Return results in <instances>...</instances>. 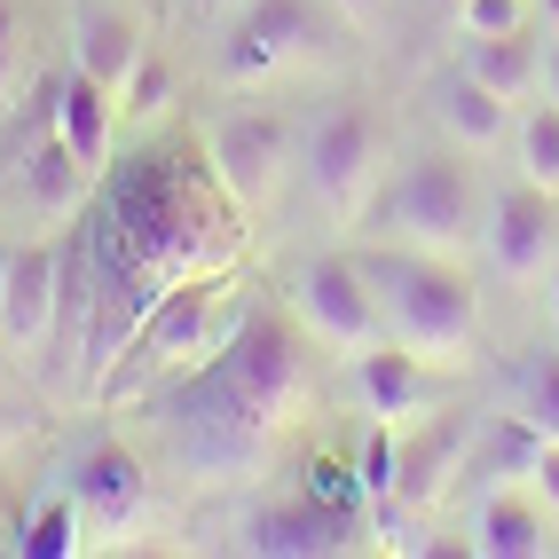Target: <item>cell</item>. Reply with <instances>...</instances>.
<instances>
[{"instance_id": "8", "label": "cell", "mask_w": 559, "mask_h": 559, "mask_svg": "<svg viewBox=\"0 0 559 559\" xmlns=\"http://www.w3.org/2000/svg\"><path fill=\"white\" fill-rule=\"evenodd\" d=\"M300 316L323 347H340V355H362V347H379L386 340V308H379V284L362 276V260H340V252H323L300 269Z\"/></svg>"}, {"instance_id": "6", "label": "cell", "mask_w": 559, "mask_h": 559, "mask_svg": "<svg viewBox=\"0 0 559 559\" xmlns=\"http://www.w3.org/2000/svg\"><path fill=\"white\" fill-rule=\"evenodd\" d=\"M292 158H300V134H292L284 110H229V119L213 127V181L237 213L269 205Z\"/></svg>"}, {"instance_id": "35", "label": "cell", "mask_w": 559, "mask_h": 559, "mask_svg": "<svg viewBox=\"0 0 559 559\" xmlns=\"http://www.w3.org/2000/svg\"><path fill=\"white\" fill-rule=\"evenodd\" d=\"M551 323H559V260H551Z\"/></svg>"}, {"instance_id": "7", "label": "cell", "mask_w": 559, "mask_h": 559, "mask_svg": "<svg viewBox=\"0 0 559 559\" xmlns=\"http://www.w3.org/2000/svg\"><path fill=\"white\" fill-rule=\"evenodd\" d=\"M221 300H229V276H190V284H174L166 300L142 316V331H134V362L142 370H190V362H205V355H221L229 347V331H221ZM119 355V362H127Z\"/></svg>"}, {"instance_id": "29", "label": "cell", "mask_w": 559, "mask_h": 559, "mask_svg": "<svg viewBox=\"0 0 559 559\" xmlns=\"http://www.w3.org/2000/svg\"><path fill=\"white\" fill-rule=\"evenodd\" d=\"M16 56H24V24H16V0H0V95L16 80Z\"/></svg>"}, {"instance_id": "3", "label": "cell", "mask_w": 559, "mask_h": 559, "mask_svg": "<svg viewBox=\"0 0 559 559\" xmlns=\"http://www.w3.org/2000/svg\"><path fill=\"white\" fill-rule=\"evenodd\" d=\"M213 379L260 433H276V426L300 418V402H308V355L276 316H252V323L229 331V347L213 355Z\"/></svg>"}, {"instance_id": "17", "label": "cell", "mask_w": 559, "mask_h": 559, "mask_svg": "<svg viewBox=\"0 0 559 559\" xmlns=\"http://www.w3.org/2000/svg\"><path fill=\"white\" fill-rule=\"evenodd\" d=\"M110 119H119V95H110L103 80H87V71L56 80V134H63V151L87 174L110 166Z\"/></svg>"}, {"instance_id": "11", "label": "cell", "mask_w": 559, "mask_h": 559, "mask_svg": "<svg viewBox=\"0 0 559 559\" xmlns=\"http://www.w3.org/2000/svg\"><path fill=\"white\" fill-rule=\"evenodd\" d=\"M308 0H252V9H237L229 40H221V80L229 87H260L276 80L284 63L308 56Z\"/></svg>"}, {"instance_id": "31", "label": "cell", "mask_w": 559, "mask_h": 559, "mask_svg": "<svg viewBox=\"0 0 559 559\" xmlns=\"http://www.w3.org/2000/svg\"><path fill=\"white\" fill-rule=\"evenodd\" d=\"M536 80H544V95H551V103H559V40H551V48H544V71H536Z\"/></svg>"}, {"instance_id": "1", "label": "cell", "mask_w": 559, "mask_h": 559, "mask_svg": "<svg viewBox=\"0 0 559 559\" xmlns=\"http://www.w3.org/2000/svg\"><path fill=\"white\" fill-rule=\"evenodd\" d=\"M95 213L142 252V269L158 276V292L229 269V252H237V221H229V205H221L174 151H134L119 174L103 181Z\"/></svg>"}, {"instance_id": "30", "label": "cell", "mask_w": 559, "mask_h": 559, "mask_svg": "<svg viewBox=\"0 0 559 559\" xmlns=\"http://www.w3.org/2000/svg\"><path fill=\"white\" fill-rule=\"evenodd\" d=\"M528 489H536V504L559 512V441H544V457H536V473H528Z\"/></svg>"}, {"instance_id": "14", "label": "cell", "mask_w": 559, "mask_h": 559, "mask_svg": "<svg viewBox=\"0 0 559 559\" xmlns=\"http://www.w3.org/2000/svg\"><path fill=\"white\" fill-rule=\"evenodd\" d=\"M355 394H362V409H370L379 426H402V418H418L426 402H441V379L426 370L418 347L379 340V347H362V355H355Z\"/></svg>"}, {"instance_id": "15", "label": "cell", "mask_w": 559, "mask_h": 559, "mask_svg": "<svg viewBox=\"0 0 559 559\" xmlns=\"http://www.w3.org/2000/svg\"><path fill=\"white\" fill-rule=\"evenodd\" d=\"M142 16L134 9H119V0H80L71 9V63L87 71V80H103L110 95L127 87V71L142 63Z\"/></svg>"}, {"instance_id": "16", "label": "cell", "mask_w": 559, "mask_h": 559, "mask_svg": "<svg viewBox=\"0 0 559 559\" xmlns=\"http://www.w3.org/2000/svg\"><path fill=\"white\" fill-rule=\"evenodd\" d=\"M457 465H465V426L457 418H433L418 433H402V450H394V504H433L441 480H450Z\"/></svg>"}, {"instance_id": "4", "label": "cell", "mask_w": 559, "mask_h": 559, "mask_svg": "<svg viewBox=\"0 0 559 559\" xmlns=\"http://www.w3.org/2000/svg\"><path fill=\"white\" fill-rule=\"evenodd\" d=\"M379 166H386V127H379V110H362V103L323 110L300 134V174H308L323 213H355L370 198V181H379Z\"/></svg>"}, {"instance_id": "32", "label": "cell", "mask_w": 559, "mask_h": 559, "mask_svg": "<svg viewBox=\"0 0 559 559\" xmlns=\"http://www.w3.org/2000/svg\"><path fill=\"white\" fill-rule=\"evenodd\" d=\"M205 16H237V9H252V0H198Z\"/></svg>"}, {"instance_id": "19", "label": "cell", "mask_w": 559, "mask_h": 559, "mask_svg": "<svg viewBox=\"0 0 559 559\" xmlns=\"http://www.w3.org/2000/svg\"><path fill=\"white\" fill-rule=\"evenodd\" d=\"M473 551L480 559H536L544 551V504L528 489H489L473 512Z\"/></svg>"}, {"instance_id": "36", "label": "cell", "mask_w": 559, "mask_h": 559, "mask_svg": "<svg viewBox=\"0 0 559 559\" xmlns=\"http://www.w3.org/2000/svg\"><path fill=\"white\" fill-rule=\"evenodd\" d=\"M544 16H551V32H559V0H544Z\"/></svg>"}, {"instance_id": "27", "label": "cell", "mask_w": 559, "mask_h": 559, "mask_svg": "<svg viewBox=\"0 0 559 559\" xmlns=\"http://www.w3.org/2000/svg\"><path fill=\"white\" fill-rule=\"evenodd\" d=\"M457 24H465V40H497V32L528 24V0H457Z\"/></svg>"}, {"instance_id": "9", "label": "cell", "mask_w": 559, "mask_h": 559, "mask_svg": "<svg viewBox=\"0 0 559 559\" xmlns=\"http://www.w3.org/2000/svg\"><path fill=\"white\" fill-rule=\"evenodd\" d=\"M56 316H63V245L32 237V245H16L9 284H0V347L40 355L56 340Z\"/></svg>"}, {"instance_id": "21", "label": "cell", "mask_w": 559, "mask_h": 559, "mask_svg": "<svg viewBox=\"0 0 559 559\" xmlns=\"http://www.w3.org/2000/svg\"><path fill=\"white\" fill-rule=\"evenodd\" d=\"M536 457H544V433L520 418V409H504V418H489V433H480L473 473H480V480H528Z\"/></svg>"}, {"instance_id": "10", "label": "cell", "mask_w": 559, "mask_h": 559, "mask_svg": "<svg viewBox=\"0 0 559 559\" xmlns=\"http://www.w3.org/2000/svg\"><path fill=\"white\" fill-rule=\"evenodd\" d=\"M71 504H80L87 536H134L151 520V465L127 441H95L80 473H71Z\"/></svg>"}, {"instance_id": "20", "label": "cell", "mask_w": 559, "mask_h": 559, "mask_svg": "<svg viewBox=\"0 0 559 559\" xmlns=\"http://www.w3.org/2000/svg\"><path fill=\"white\" fill-rule=\"evenodd\" d=\"M544 71V56L528 48V24L520 32H497V40H473V56H465V80H480L489 95H528V80Z\"/></svg>"}, {"instance_id": "26", "label": "cell", "mask_w": 559, "mask_h": 559, "mask_svg": "<svg viewBox=\"0 0 559 559\" xmlns=\"http://www.w3.org/2000/svg\"><path fill=\"white\" fill-rule=\"evenodd\" d=\"M308 497L331 504V512H362V504H370L362 465H347V457H316V465H308Z\"/></svg>"}, {"instance_id": "13", "label": "cell", "mask_w": 559, "mask_h": 559, "mask_svg": "<svg viewBox=\"0 0 559 559\" xmlns=\"http://www.w3.org/2000/svg\"><path fill=\"white\" fill-rule=\"evenodd\" d=\"M347 536H355V512H331L308 489L284 504H260L245 520V551H260V559H331V551H347Z\"/></svg>"}, {"instance_id": "2", "label": "cell", "mask_w": 559, "mask_h": 559, "mask_svg": "<svg viewBox=\"0 0 559 559\" xmlns=\"http://www.w3.org/2000/svg\"><path fill=\"white\" fill-rule=\"evenodd\" d=\"M362 276L379 284V308H386V340L418 347L426 362H457L480 331V300L473 284L433 252H370Z\"/></svg>"}, {"instance_id": "22", "label": "cell", "mask_w": 559, "mask_h": 559, "mask_svg": "<svg viewBox=\"0 0 559 559\" xmlns=\"http://www.w3.org/2000/svg\"><path fill=\"white\" fill-rule=\"evenodd\" d=\"M441 127H450L465 151H489V142L504 134V95H489L480 80H450L441 87Z\"/></svg>"}, {"instance_id": "34", "label": "cell", "mask_w": 559, "mask_h": 559, "mask_svg": "<svg viewBox=\"0 0 559 559\" xmlns=\"http://www.w3.org/2000/svg\"><path fill=\"white\" fill-rule=\"evenodd\" d=\"M9 260H16V245H9V237H0V284H9Z\"/></svg>"}, {"instance_id": "5", "label": "cell", "mask_w": 559, "mask_h": 559, "mask_svg": "<svg viewBox=\"0 0 559 559\" xmlns=\"http://www.w3.org/2000/svg\"><path fill=\"white\" fill-rule=\"evenodd\" d=\"M386 229H402L409 245H465L480 229V205H473V174L450 158V151H426V158H409L402 181L386 190Z\"/></svg>"}, {"instance_id": "12", "label": "cell", "mask_w": 559, "mask_h": 559, "mask_svg": "<svg viewBox=\"0 0 559 559\" xmlns=\"http://www.w3.org/2000/svg\"><path fill=\"white\" fill-rule=\"evenodd\" d=\"M489 260H497V276L512 284H536L551 276V260H559V221H551V190H536V181H512V190L489 205Z\"/></svg>"}, {"instance_id": "18", "label": "cell", "mask_w": 559, "mask_h": 559, "mask_svg": "<svg viewBox=\"0 0 559 559\" xmlns=\"http://www.w3.org/2000/svg\"><path fill=\"white\" fill-rule=\"evenodd\" d=\"M87 181H95V174L63 151V134H56V127H40V142H32V151H24V166H16V198H24V213L63 221V213H80Z\"/></svg>"}, {"instance_id": "25", "label": "cell", "mask_w": 559, "mask_h": 559, "mask_svg": "<svg viewBox=\"0 0 559 559\" xmlns=\"http://www.w3.org/2000/svg\"><path fill=\"white\" fill-rule=\"evenodd\" d=\"M520 174H528L536 190H559V103L520 119Z\"/></svg>"}, {"instance_id": "28", "label": "cell", "mask_w": 559, "mask_h": 559, "mask_svg": "<svg viewBox=\"0 0 559 559\" xmlns=\"http://www.w3.org/2000/svg\"><path fill=\"white\" fill-rule=\"evenodd\" d=\"M166 95H174V71H166L158 56H142V63L127 71V87H119V110H142V119H151Z\"/></svg>"}, {"instance_id": "33", "label": "cell", "mask_w": 559, "mask_h": 559, "mask_svg": "<svg viewBox=\"0 0 559 559\" xmlns=\"http://www.w3.org/2000/svg\"><path fill=\"white\" fill-rule=\"evenodd\" d=\"M331 9H340V16H370L379 0H331Z\"/></svg>"}, {"instance_id": "24", "label": "cell", "mask_w": 559, "mask_h": 559, "mask_svg": "<svg viewBox=\"0 0 559 559\" xmlns=\"http://www.w3.org/2000/svg\"><path fill=\"white\" fill-rule=\"evenodd\" d=\"M512 409H520L544 441H559V355H551V347H536L528 362L512 370Z\"/></svg>"}, {"instance_id": "23", "label": "cell", "mask_w": 559, "mask_h": 559, "mask_svg": "<svg viewBox=\"0 0 559 559\" xmlns=\"http://www.w3.org/2000/svg\"><path fill=\"white\" fill-rule=\"evenodd\" d=\"M80 536H87L80 504H71V497H48V504L9 536V551H24V559H71V551H80Z\"/></svg>"}]
</instances>
